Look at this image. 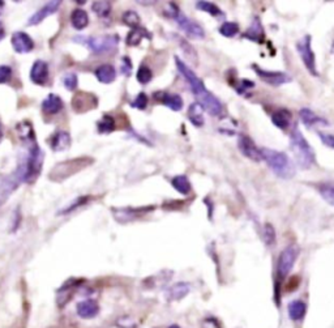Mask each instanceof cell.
Listing matches in <instances>:
<instances>
[{
    "label": "cell",
    "mask_w": 334,
    "mask_h": 328,
    "mask_svg": "<svg viewBox=\"0 0 334 328\" xmlns=\"http://www.w3.org/2000/svg\"><path fill=\"white\" fill-rule=\"evenodd\" d=\"M261 157L271 171L282 179H291L295 175V165L285 152L271 148H261Z\"/></svg>",
    "instance_id": "obj_1"
},
{
    "label": "cell",
    "mask_w": 334,
    "mask_h": 328,
    "mask_svg": "<svg viewBox=\"0 0 334 328\" xmlns=\"http://www.w3.org/2000/svg\"><path fill=\"white\" fill-rule=\"evenodd\" d=\"M290 147H291L292 153L295 156L298 165L304 170L311 169V166L316 161V156H315L311 144L306 140L304 135L302 134V131L298 127H294L291 130Z\"/></svg>",
    "instance_id": "obj_2"
},
{
    "label": "cell",
    "mask_w": 334,
    "mask_h": 328,
    "mask_svg": "<svg viewBox=\"0 0 334 328\" xmlns=\"http://www.w3.org/2000/svg\"><path fill=\"white\" fill-rule=\"evenodd\" d=\"M93 160L89 157H81V159L68 160L64 163L58 164L51 171H50L49 176L51 180H64L76 174L80 170L88 167L89 165H92Z\"/></svg>",
    "instance_id": "obj_3"
},
{
    "label": "cell",
    "mask_w": 334,
    "mask_h": 328,
    "mask_svg": "<svg viewBox=\"0 0 334 328\" xmlns=\"http://www.w3.org/2000/svg\"><path fill=\"white\" fill-rule=\"evenodd\" d=\"M74 41H78L85 46H88L97 55L105 53H111L116 49L119 43L118 35H101V37H76Z\"/></svg>",
    "instance_id": "obj_4"
},
{
    "label": "cell",
    "mask_w": 334,
    "mask_h": 328,
    "mask_svg": "<svg viewBox=\"0 0 334 328\" xmlns=\"http://www.w3.org/2000/svg\"><path fill=\"white\" fill-rule=\"evenodd\" d=\"M300 248L298 245L291 244L288 245L287 247H285L283 250L281 251V254L278 256L277 260V279L278 284L287 277V275L291 272V269L294 268L295 265V261L299 256Z\"/></svg>",
    "instance_id": "obj_5"
},
{
    "label": "cell",
    "mask_w": 334,
    "mask_h": 328,
    "mask_svg": "<svg viewBox=\"0 0 334 328\" xmlns=\"http://www.w3.org/2000/svg\"><path fill=\"white\" fill-rule=\"evenodd\" d=\"M25 175H26V164L22 161L14 173L9 174L0 182V207L7 201L9 195L20 186V183L25 182Z\"/></svg>",
    "instance_id": "obj_6"
},
{
    "label": "cell",
    "mask_w": 334,
    "mask_h": 328,
    "mask_svg": "<svg viewBox=\"0 0 334 328\" xmlns=\"http://www.w3.org/2000/svg\"><path fill=\"white\" fill-rule=\"evenodd\" d=\"M175 63H176V68H178V71L180 72V75H182V76L186 79V82L190 84L191 90L195 93V97H196V98H199V97H201V95L205 94V93L207 92V89H206V86H205L204 82H202V80H201V79L199 78V76H197L194 71L191 70V68L188 67L186 63H184L183 60L176 57Z\"/></svg>",
    "instance_id": "obj_7"
},
{
    "label": "cell",
    "mask_w": 334,
    "mask_h": 328,
    "mask_svg": "<svg viewBox=\"0 0 334 328\" xmlns=\"http://www.w3.org/2000/svg\"><path fill=\"white\" fill-rule=\"evenodd\" d=\"M311 41H312L311 35H304L299 42L296 43V50H298V53H299L303 63L308 70V72L312 76H319V72H317L316 68V57H315V53H313Z\"/></svg>",
    "instance_id": "obj_8"
},
{
    "label": "cell",
    "mask_w": 334,
    "mask_h": 328,
    "mask_svg": "<svg viewBox=\"0 0 334 328\" xmlns=\"http://www.w3.org/2000/svg\"><path fill=\"white\" fill-rule=\"evenodd\" d=\"M26 164V175L25 182H34L41 173L43 165V153L37 144H34L29 151L28 159L25 160Z\"/></svg>",
    "instance_id": "obj_9"
},
{
    "label": "cell",
    "mask_w": 334,
    "mask_h": 328,
    "mask_svg": "<svg viewBox=\"0 0 334 328\" xmlns=\"http://www.w3.org/2000/svg\"><path fill=\"white\" fill-rule=\"evenodd\" d=\"M252 70L256 72V75L267 84L271 85V86H279L286 82H291V78L288 76L285 72H279V71H267L263 70L260 66L257 64H252Z\"/></svg>",
    "instance_id": "obj_10"
},
{
    "label": "cell",
    "mask_w": 334,
    "mask_h": 328,
    "mask_svg": "<svg viewBox=\"0 0 334 328\" xmlns=\"http://www.w3.org/2000/svg\"><path fill=\"white\" fill-rule=\"evenodd\" d=\"M174 20L176 21L178 26H179L188 37H191V38L201 39L205 37L204 28H202L200 24H197L196 21H192L188 16H186V14L182 13V12H180Z\"/></svg>",
    "instance_id": "obj_11"
},
{
    "label": "cell",
    "mask_w": 334,
    "mask_h": 328,
    "mask_svg": "<svg viewBox=\"0 0 334 328\" xmlns=\"http://www.w3.org/2000/svg\"><path fill=\"white\" fill-rule=\"evenodd\" d=\"M238 147H239V151L244 157H247L251 161L254 163H260L263 161V157H261V148H259L252 139L248 136V135H239V139H238Z\"/></svg>",
    "instance_id": "obj_12"
},
{
    "label": "cell",
    "mask_w": 334,
    "mask_h": 328,
    "mask_svg": "<svg viewBox=\"0 0 334 328\" xmlns=\"http://www.w3.org/2000/svg\"><path fill=\"white\" fill-rule=\"evenodd\" d=\"M98 103V99L92 93L78 92L72 98V109L77 114L88 113L89 110L95 109Z\"/></svg>",
    "instance_id": "obj_13"
},
{
    "label": "cell",
    "mask_w": 334,
    "mask_h": 328,
    "mask_svg": "<svg viewBox=\"0 0 334 328\" xmlns=\"http://www.w3.org/2000/svg\"><path fill=\"white\" fill-rule=\"evenodd\" d=\"M154 208V205L142 207V208H131V207H127V208H113V215L119 223H130V221H134L137 217L142 216L144 213L153 211Z\"/></svg>",
    "instance_id": "obj_14"
},
{
    "label": "cell",
    "mask_w": 334,
    "mask_h": 328,
    "mask_svg": "<svg viewBox=\"0 0 334 328\" xmlns=\"http://www.w3.org/2000/svg\"><path fill=\"white\" fill-rule=\"evenodd\" d=\"M197 103L213 117H217L223 111V105H222L221 101L209 90L204 95H201V97L197 98Z\"/></svg>",
    "instance_id": "obj_15"
},
{
    "label": "cell",
    "mask_w": 334,
    "mask_h": 328,
    "mask_svg": "<svg viewBox=\"0 0 334 328\" xmlns=\"http://www.w3.org/2000/svg\"><path fill=\"white\" fill-rule=\"evenodd\" d=\"M12 46H13L16 53L28 54L33 50L34 43H33V39L26 33L17 32L12 35Z\"/></svg>",
    "instance_id": "obj_16"
},
{
    "label": "cell",
    "mask_w": 334,
    "mask_h": 328,
    "mask_svg": "<svg viewBox=\"0 0 334 328\" xmlns=\"http://www.w3.org/2000/svg\"><path fill=\"white\" fill-rule=\"evenodd\" d=\"M191 286L188 282H176L174 285L169 286L166 290V300L167 302H178L188 296Z\"/></svg>",
    "instance_id": "obj_17"
},
{
    "label": "cell",
    "mask_w": 334,
    "mask_h": 328,
    "mask_svg": "<svg viewBox=\"0 0 334 328\" xmlns=\"http://www.w3.org/2000/svg\"><path fill=\"white\" fill-rule=\"evenodd\" d=\"M299 118L300 120H302V123L308 128L317 127V126H319V127H325V126L329 124V122H328L325 118L317 115L316 113H313L312 110L307 109V107L300 110Z\"/></svg>",
    "instance_id": "obj_18"
},
{
    "label": "cell",
    "mask_w": 334,
    "mask_h": 328,
    "mask_svg": "<svg viewBox=\"0 0 334 328\" xmlns=\"http://www.w3.org/2000/svg\"><path fill=\"white\" fill-rule=\"evenodd\" d=\"M49 79V66L43 60H37L30 70V80L37 85H43Z\"/></svg>",
    "instance_id": "obj_19"
},
{
    "label": "cell",
    "mask_w": 334,
    "mask_h": 328,
    "mask_svg": "<svg viewBox=\"0 0 334 328\" xmlns=\"http://www.w3.org/2000/svg\"><path fill=\"white\" fill-rule=\"evenodd\" d=\"M60 4H62V1H59V0H55V1H49L46 5H43V7L41 8L38 12H35L32 17L29 18L28 25H37V24H39V22H42L45 18L49 17V16H51V14L57 12L58 8L60 7Z\"/></svg>",
    "instance_id": "obj_20"
},
{
    "label": "cell",
    "mask_w": 334,
    "mask_h": 328,
    "mask_svg": "<svg viewBox=\"0 0 334 328\" xmlns=\"http://www.w3.org/2000/svg\"><path fill=\"white\" fill-rule=\"evenodd\" d=\"M155 98L173 111H180L183 109V98L176 93H155Z\"/></svg>",
    "instance_id": "obj_21"
},
{
    "label": "cell",
    "mask_w": 334,
    "mask_h": 328,
    "mask_svg": "<svg viewBox=\"0 0 334 328\" xmlns=\"http://www.w3.org/2000/svg\"><path fill=\"white\" fill-rule=\"evenodd\" d=\"M77 315L82 319H92L95 318L99 313V305L93 300H86L78 302L76 307Z\"/></svg>",
    "instance_id": "obj_22"
},
{
    "label": "cell",
    "mask_w": 334,
    "mask_h": 328,
    "mask_svg": "<svg viewBox=\"0 0 334 328\" xmlns=\"http://www.w3.org/2000/svg\"><path fill=\"white\" fill-rule=\"evenodd\" d=\"M243 38L251 39V41H254V42L257 43H263L264 42L265 34H264V28H263V25L260 22V18L255 17L251 26L248 28L244 34H243Z\"/></svg>",
    "instance_id": "obj_23"
},
{
    "label": "cell",
    "mask_w": 334,
    "mask_h": 328,
    "mask_svg": "<svg viewBox=\"0 0 334 328\" xmlns=\"http://www.w3.org/2000/svg\"><path fill=\"white\" fill-rule=\"evenodd\" d=\"M288 318L292 322H300L304 319L307 314V304L300 300L291 301L287 306Z\"/></svg>",
    "instance_id": "obj_24"
},
{
    "label": "cell",
    "mask_w": 334,
    "mask_h": 328,
    "mask_svg": "<svg viewBox=\"0 0 334 328\" xmlns=\"http://www.w3.org/2000/svg\"><path fill=\"white\" fill-rule=\"evenodd\" d=\"M291 119H292L291 111L287 109H278L277 111L271 115V122H273V124L282 131H286L287 128H290Z\"/></svg>",
    "instance_id": "obj_25"
},
{
    "label": "cell",
    "mask_w": 334,
    "mask_h": 328,
    "mask_svg": "<svg viewBox=\"0 0 334 328\" xmlns=\"http://www.w3.org/2000/svg\"><path fill=\"white\" fill-rule=\"evenodd\" d=\"M70 135L66 131H59L54 135L51 139V148L55 152H62V151H67L70 147Z\"/></svg>",
    "instance_id": "obj_26"
},
{
    "label": "cell",
    "mask_w": 334,
    "mask_h": 328,
    "mask_svg": "<svg viewBox=\"0 0 334 328\" xmlns=\"http://www.w3.org/2000/svg\"><path fill=\"white\" fill-rule=\"evenodd\" d=\"M188 119L195 127L201 128L205 124V118H204V109L201 107L197 102L191 103V106L188 107Z\"/></svg>",
    "instance_id": "obj_27"
},
{
    "label": "cell",
    "mask_w": 334,
    "mask_h": 328,
    "mask_svg": "<svg viewBox=\"0 0 334 328\" xmlns=\"http://www.w3.org/2000/svg\"><path fill=\"white\" fill-rule=\"evenodd\" d=\"M63 101L60 98L58 94H49L46 97V99L42 102V109L43 111L46 114H50V115H53V114L59 113L60 110L63 109Z\"/></svg>",
    "instance_id": "obj_28"
},
{
    "label": "cell",
    "mask_w": 334,
    "mask_h": 328,
    "mask_svg": "<svg viewBox=\"0 0 334 328\" xmlns=\"http://www.w3.org/2000/svg\"><path fill=\"white\" fill-rule=\"evenodd\" d=\"M95 78L103 84H111L116 79V71L111 64H102L95 70Z\"/></svg>",
    "instance_id": "obj_29"
},
{
    "label": "cell",
    "mask_w": 334,
    "mask_h": 328,
    "mask_svg": "<svg viewBox=\"0 0 334 328\" xmlns=\"http://www.w3.org/2000/svg\"><path fill=\"white\" fill-rule=\"evenodd\" d=\"M317 191L328 204L334 205V180H325L319 183Z\"/></svg>",
    "instance_id": "obj_30"
},
{
    "label": "cell",
    "mask_w": 334,
    "mask_h": 328,
    "mask_svg": "<svg viewBox=\"0 0 334 328\" xmlns=\"http://www.w3.org/2000/svg\"><path fill=\"white\" fill-rule=\"evenodd\" d=\"M171 184L182 195H188L192 191V184L187 175H175L171 178Z\"/></svg>",
    "instance_id": "obj_31"
},
{
    "label": "cell",
    "mask_w": 334,
    "mask_h": 328,
    "mask_svg": "<svg viewBox=\"0 0 334 328\" xmlns=\"http://www.w3.org/2000/svg\"><path fill=\"white\" fill-rule=\"evenodd\" d=\"M70 21H72V25H73L74 29L82 30V29L88 26L89 16L84 9L77 8V9H74V11L72 12V14H70Z\"/></svg>",
    "instance_id": "obj_32"
},
{
    "label": "cell",
    "mask_w": 334,
    "mask_h": 328,
    "mask_svg": "<svg viewBox=\"0 0 334 328\" xmlns=\"http://www.w3.org/2000/svg\"><path fill=\"white\" fill-rule=\"evenodd\" d=\"M142 38H151V35L149 34V32L144 28H134L130 32L127 37V45L128 46H137L138 43L142 41Z\"/></svg>",
    "instance_id": "obj_33"
},
{
    "label": "cell",
    "mask_w": 334,
    "mask_h": 328,
    "mask_svg": "<svg viewBox=\"0 0 334 328\" xmlns=\"http://www.w3.org/2000/svg\"><path fill=\"white\" fill-rule=\"evenodd\" d=\"M196 7L202 12H206L213 17H219L223 14V12L221 11V8L214 3H210V1H197Z\"/></svg>",
    "instance_id": "obj_34"
},
{
    "label": "cell",
    "mask_w": 334,
    "mask_h": 328,
    "mask_svg": "<svg viewBox=\"0 0 334 328\" xmlns=\"http://www.w3.org/2000/svg\"><path fill=\"white\" fill-rule=\"evenodd\" d=\"M219 33H221L223 37L232 38V37H235V35L239 33V25L234 21H225L221 26H219Z\"/></svg>",
    "instance_id": "obj_35"
},
{
    "label": "cell",
    "mask_w": 334,
    "mask_h": 328,
    "mask_svg": "<svg viewBox=\"0 0 334 328\" xmlns=\"http://www.w3.org/2000/svg\"><path fill=\"white\" fill-rule=\"evenodd\" d=\"M97 127L101 134H110L115 130V120L111 115H103V118L97 123Z\"/></svg>",
    "instance_id": "obj_36"
},
{
    "label": "cell",
    "mask_w": 334,
    "mask_h": 328,
    "mask_svg": "<svg viewBox=\"0 0 334 328\" xmlns=\"http://www.w3.org/2000/svg\"><path fill=\"white\" fill-rule=\"evenodd\" d=\"M17 131L20 138L22 140H32L34 141V132H33V126L29 123L28 120L21 122V123L17 124Z\"/></svg>",
    "instance_id": "obj_37"
},
{
    "label": "cell",
    "mask_w": 334,
    "mask_h": 328,
    "mask_svg": "<svg viewBox=\"0 0 334 328\" xmlns=\"http://www.w3.org/2000/svg\"><path fill=\"white\" fill-rule=\"evenodd\" d=\"M178 41H179V45L180 47H182V50H183L184 55H186L188 59L191 60V62H194V63H197V53L196 50L194 49V47L191 46L190 43L187 42L186 39L182 38V37H178Z\"/></svg>",
    "instance_id": "obj_38"
},
{
    "label": "cell",
    "mask_w": 334,
    "mask_h": 328,
    "mask_svg": "<svg viewBox=\"0 0 334 328\" xmlns=\"http://www.w3.org/2000/svg\"><path fill=\"white\" fill-rule=\"evenodd\" d=\"M92 9L95 12V14H98L99 17H106L111 12V3L110 1H95L93 3Z\"/></svg>",
    "instance_id": "obj_39"
},
{
    "label": "cell",
    "mask_w": 334,
    "mask_h": 328,
    "mask_svg": "<svg viewBox=\"0 0 334 328\" xmlns=\"http://www.w3.org/2000/svg\"><path fill=\"white\" fill-rule=\"evenodd\" d=\"M136 78H137V82L140 84H148L150 82V80L153 79V72H151L150 68L148 66H145V64H141L140 68L137 71V75H136Z\"/></svg>",
    "instance_id": "obj_40"
},
{
    "label": "cell",
    "mask_w": 334,
    "mask_h": 328,
    "mask_svg": "<svg viewBox=\"0 0 334 328\" xmlns=\"http://www.w3.org/2000/svg\"><path fill=\"white\" fill-rule=\"evenodd\" d=\"M123 22L126 25H128V26H131V28H138L140 26V22H141V18L140 16H138L137 13L134 11H127L124 12L123 14Z\"/></svg>",
    "instance_id": "obj_41"
},
{
    "label": "cell",
    "mask_w": 334,
    "mask_h": 328,
    "mask_svg": "<svg viewBox=\"0 0 334 328\" xmlns=\"http://www.w3.org/2000/svg\"><path fill=\"white\" fill-rule=\"evenodd\" d=\"M263 237H264V242L267 246H273L275 244V229L271 224H265L264 232H263Z\"/></svg>",
    "instance_id": "obj_42"
},
{
    "label": "cell",
    "mask_w": 334,
    "mask_h": 328,
    "mask_svg": "<svg viewBox=\"0 0 334 328\" xmlns=\"http://www.w3.org/2000/svg\"><path fill=\"white\" fill-rule=\"evenodd\" d=\"M89 199H90V196H81V198L76 199L72 204L68 205L67 208L62 209V211L59 212V215H67V213H70V212L76 211L77 208H80L81 205L86 204V203L89 201Z\"/></svg>",
    "instance_id": "obj_43"
},
{
    "label": "cell",
    "mask_w": 334,
    "mask_h": 328,
    "mask_svg": "<svg viewBox=\"0 0 334 328\" xmlns=\"http://www.w3.org/2000/svg\"><path fill=\"white\" fill-rule=\"evenodd\" d=\"M116 327L118 328H137V323L132 319L128 315H124V317H120L118 321H116Z\"/></svg>",
    "instance_id": "obj_44"
},
{
    "label": "cell",
    "mask_w": 334,
    "mask_h": 328,
    "mask_svg": "<svg viewBox=\"0 0 334 328\" xmlns=\"http://www.w3.org/2000/svg\"><path fill=\"white\" fill-rule=\"evenodd\" d=\"M148 95L145 94V93H140V94L134 98V101L132 103H131V106L132 107H134V109H138V110H145L146 109V106H148Z\"/></svg>",
    "instance_id": "obj_45"
},
{
    "label": "cell",
    "mask_w": 334,
    "mask_h": 328,
    "mask_svg": "<svg viewBox=\"0 0 334 328\" xmlns=\"http://www.w3.org/2000/svg\"><path fill=\"white\" fill-rule=\"evenodd\" d=\"M63 82H64V85H66V88H67L68 90H73V89H76V86H77V84H78L77 75H76V74L64 75Z\"/></svg>",
    "instance_id": "obj_46"
},
{
    "label": "cell",
    "mask_w": 334,
    "mask_h": 328,
    "mask_svg": "<svg viewBox=\"0 0 334 328\" xmlns=\"http://www.w3.org/2000/svg\"><path fill=\"white\" fill-rule=\"evenodd\" d=\"M319 138L321 139L324 145H327L328 148L334 149V135L327 134V132H323V131H319Z\"/></svg>",
    "instance_id": "obj_47"
},
{
    "label": "cell",
    "mask_w": 334,
    "mask_h": 328,
    "mask_svg": "<svg viewBox=\"0 0 334 328\" xmlns=\"http://www.w3.org/2000/svg\"><path fill=\"white\" fill-rule=\"evenodd\" d=\"M12 78V70L8 66H0V84L9 82Z\"/></svg>",
    "instance_id": "obj_48"
},
{
    "label": "cell",
    "mask_w": 334,
    "mask_h": 328,
    "mask_svg": "<svg viewBox=\"0 0 334 328\" xmlns=\"http://www.w3.org/2000/svg\"><path fill=\"white\" fill-rule=\"evenodd\" d=\"M120 71H122V74L124 76H130L131 72H132V62L128 57H123L122 58V67H120Z\"/></svg>",
    "instance_id": "obj_49"
},
{
    "label": "cell",
    "mask_w": 334,
    "mask_h": 328,
    "mask_svg": "<svg viewBox=\"0 0 334 328\" xmlns=\"http://www.w3.org/2000/svg\"><path fill=\"white\" fill-rule=\"evenodd\" d=\"M201 328H221V325L215 318L207 317L201 322Z\"/></svg>",
    "instance_id": "obj_50"
},
{
    "label": "cell",
    "mask_w": 334,
    "mask_h": 328,
    "mask_svg": "<svg viewBox=\"0 0 334 328\" xmlns=\"http://www.w3.org/2000/svg\"><path fill=\"white\" fill-rule=\"evenodd\" d=\"M20 221H21V216H20V212H18V208H17L16 209V212H14V225H13V228H12V232L17 230L18 225H20Z\"/></svg>",
    "instance_id": "obj_51"
},
{
    "label": "cell",
    "mask_w": 334,
    "mask_h": 328,
    "mask_svg": "<svg viewBox=\"0 0 334 328\" xmlns=\"http://www.w3.org/2000/svg\"><path fill=\"white\" fill-rule=\"evenodd\" d=\"M4 35H5V33H4V29L1 26V22H0V41L4 38Z\"/></svg>",
    "instance_id": "obj_52"
},
{
    "label": "cell",
    "mask_w": 334,
    "mask_h": 328,
    "mask_svg": "<svg viewBox=\"0 0 334 328\" xmlns=\"http://www.w3.org/2000/svg\"><path fill=\"white\" fill-rule=\"evenodd\" d=\"M169 328H182L179 325H171L169 326Z\"/></svg>",
    "instance_id": "obj_53"
},
{
    "label": "cell",
    "mask_w": 334,
    "mask_h": 328,
    "mask_svg": "<svg viewBox=\"0 0 334 328\" xmlns=\"http://www.w3.org/2000/svg\"><path fill=\"white\" fill-rule=\"evenodd\" d=\"M3 5H4L3 1H0V11H1V8H3Z\"/></svg>",
    "instance_id": "obj_54"
},
{
    "label": "cell",
    "mask_w": 334,
    "mask_h": 328,
    "mask_svg": "<svg viewBox=\"0 0 334 328\" xmlns=\"http://www.w3.org/2000/svg\"><path fill=\"white\" fill-rule=\"evenodd\" d=\"M332 53L334 54V43H333V47H332Z\"/></svg>",
    "instance_id": "obj_55"
},
{
    "label": "cell",
    "mask_w": 334,
    "mask_h": 328,
    "mask_svg": "<svg viewBox=\"0 0 334 328\" xmlns=\"http://www.w3.org/2000/svg\"><path fill=\"white\" fill-rule=\"evenodd\" d=\"M0 140H1V128H0Z\"/></svg>",
    "instance_id": "obj_56"
}]
</instances>
